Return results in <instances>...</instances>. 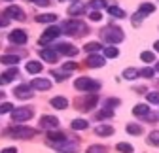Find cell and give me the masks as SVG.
Segmentation results:
<instances>
[{
	"mask_svg": "<svg viewBox=\"0 0 159 153\" xmlns=\"http://www.w3.org/2000/svg\"><path fill=\"white\" fill-rule=\"evenodd\" d=\"M63 30H65V34H72V36H85L89 32V28L82 21H78V19H68V21H65Z\"/></svg>",
	"mask_w": 159,
	"mask_h": 153,
	"instance_id": "6da1fadb",
	"label": "cell"
},
{
	"mask_svg": "<svg viewBox=\"0 0 159 153\" xmlns=\"http://www.w3.org/2000/svg\"><path fill=\"white\" fill-rule=\"evenodd\" d=\"M102 38L106 42H110V44H119V42H123L125 34H123L121 28H117V27H108V28L102 30Z\"/></svg>",
	"mask_w": 159,
	"mask_h": 153,
	"instance_id": "7a4b0ae2",
	"label": "cell"
},
{
	"mask_svg": "<svg viewBox=\"0 0 159 153\" xmlns=\"http://www.w3.org/2000/svg\"><path fill=\"white\" fill-rule=\"evenodd\" d=\"M74 87L80 89V91H84V93H91V91H97L98 87H101V83L98 81H93L89 78H78L74 81Z\"/></svg>",
	"mask_w": 159,
	"mask_h": 153,
	"instance_id": "3957f363",
	"label": "cell"
},
{
	"mask_svg": "<svg viewBox=\"0 0 159 153\" xmlns=\"http://www.w3.org/2000/svg\"><path fill=\"white\" fill-rule=\"evenodd\" d=\"M10 134L11 136H15V138H32L34 134H36V130L34 129H29V127H13V129H10Z\"/></svg>",
	"mask_w": 159,
	"mask_h": 153,
	"instance_id": "277c9868",
	"label": "cell"
},
{
	"mask_svg": "<svg viewBox=\"0 0 159 153\" xmlns=\"http://www.w3.org/2000/svg\"><path fill=\"white\" fill-rule=\"evenodd\" d=\"M32 116H34V111H32L30 108H17V110L11 111V119H13V121H19V123L30 119Z\"/></svg>",
	"mask_w": 159,
	"mask_h": 153,
	"instance_id": "5b68a950",
	"label": "cell"
},
{
	"mask_svg": "<svg viewBox=\"0 0 159 153\" xmlns=\"http://www.w3.org/2000/svg\"><path fill=\"white\" fill-rule=\"evenodd\" d=\"M97 100H98V97H97V94H95V93H87V94H85V97L82 98V102H80V100H78V106H82V110H84V111H89L91 108H95V104H97Z\"/></svg>",
	"mask_w": 159,
	"mask_h": 153,
	"instance_id": "8992f818",
	"label": "cell"
},
{
	"mask_svg": "<svg viewBox=\"0 0 159 153\" xmlns=\"http://www.w3.org/2000/svg\"><path fill=\"white\" fill-rule=\"evenodd\" d=\"M13 94H15L17 98H21V100H27V98L34 97V91H32L30 85H19V87L13 89Z\"/></svg>",
	"mask_w": 159,
	"mask_h": 153,
	"instance_id": "52a82bcc",
	"label": "cell"
},
{
	"mask_svg": "<svg viewBox=\"0 0 159 153\" xmlns=\"http://www.w3.org/2000/svg\"><path fill=\"white\" fill-rule=\"evenodd\" d=\"M61 34H63V32H61V30H59L57 27H49L48 30H44V34H42V38H40V44H42V46H44V44H48V42H51V40H55V38H57V36H61Z\"/></svg>",
	"mask_w": 159,
	"mask_h": 153,
	"instance_id": "ba28073f",
	"label": "cell"
},
{
	"mask_svg": "<svg viewBox=\"0 0 159 153\" xmlns=\"http://www.w3.org/2000/svg\"><path fill=\"white\" fill-rule=\"evenodd\" d=\"M27 32L25 30H13V32H10V42L11 44H17V46H23V44H27Z\"/></svg>",
	"mask_w": 159,
	"mask_h": 153,
	"instance_id": "9c48e42d",
	"label": "cell"
},
{
	"mask_svg": "<svg viewBox=\"0 0 159 153\" xmlns=\"http://www.w3.org/2000/svg\"><path fill=\"white\" fill-rule=\"evenodd\" d=\"M55 51L57 53H63L66 57H74L78 53V47H74L72 44H59V46H55Z\"/></svg>",
	"mask_w": 159,
	"mask_h": 153,
	"instance_id": "30bf717a",
	"label": "cell"
},
{
	"mask_svg": "<svg viewBox=\"0 0 159 153\" xmlns=\"http://www.w3.org/2000/svg\"><path fill=\"white\" fill-rule=\"evenodd\" d=\"M6 17L17 19V21H23V19H25V11H23L21 8H17V6H10V8L6 10Z\"/></svg>",
	"mask_w": 159,
	"mask_h": 153,
	"instance_id": "8fae6325",
	"label": "cell"
},
{
	"mask_svg": "<svg viewBox=\"0 0 159 153\" xmlns=\"http://www.w3.org/2000/svg\"><path fill=\"white\" fill-rule=\"evenodd\" d=\"M19 76V72H17V68H11V70H8V72H4V74H0V85H8V83H11L15 78Z\"/></svg>",
	"mask_w": 159,
	"mask_h": 153,
	"instance_id": "7c38bea8",
	"label": "cell"
},
{
	"mask_svg": "<svg viewBox=\"0 0 159 153\" xmlns=\"http://www.w3.org/2000/svg\"><path fill=\"white\" fill-rule=\"evenodd\" d=\"M32 89H38V91H48L51 89V81L49 80H44V78H34L32 83H30Z\"/></svg>",
	"mask_w": 159,
	"mask_h": 153,
	"instance_id": "4fadbf2b",
	"label": "cell"
},
{
	"mask_svg": "<svg viewBox=\"0 0 159 153\" xmlns=\"http://www.w3.org/2000/svg\"><path fill=\"white\" fill-rule=\"evenodd\" d=\"M40 57H42L44 61H48V63H57L59 53L55 49H40Z\"/></svg>",
	"mask_w": 159,
	"mask_h": 153,
	"instance_id": "5bb4252c",
	"label": "cell"
},
{
	"mask_svg": "<svg viewBox=\"0 0 159 153\" xmlns=\"http://www.w3.org/2000/svg\"><path fill=\"white\" fill-rule=\"evenodd\" d=\"M85 63H87L89 68H101V66H104V59H102V57H98V55H89Z\"/></svg>",
	"mask_w": 159,
	"mask_h": 153,
	"instance_id": "9a60e30c",
	"label": "cell"
},
{
	"mask_svg": "<svg viewBox=\"0 0 159 153\" xmlns=\"http://www.w3.org/2000/svg\"><path fill=\"white\" fill-rule=\"evenodd\" d=\"M40 123H42L44 129H57L59 127V119L53 117V116H44L42 119H40Z\"/></svg>",
	"mask_w": 159,
	"mask_h": 153,
	"instance_id": "2e32d148",
	"label": "cell"
},
{
	"mask_svg": "<svg viewBox=\"0 0 159 153\" xmlns=\"http://www.w3.org/2000/svg\"><path fill=\"white\" fill-rule=\"evenodd\" d=\"M133 113H134L136 117H146L148 113H150V108H148V104H136L133 108Z\"/></svg>",
	"mask_w": 159,
	"mask_h": 153,
	"instance_id": "e0dca14e",
	"label": "cell"
},
{
	"mask_svg": "<svg viewBox=\"0 0 159 153\" xmlns=\"http://www.w3.org/2000/svg\"><path fill=\"white\" fill-rule=\"evenodd\" d=\"M95 134H98V136H110V134H114V129L110 125H98V127H95Z\"/></svg>",
	"mask_w": 159,
	"mask_h": 153,
	"instance_id": "ac0fdd59",
	"label": "cell"
},
{
	"mask_svg": "<svg viewBox=\"0 0 159 153\" xmlns=\"http://www.w3.org/2000/svg\"><path fill=\"white\" fill-rule=\"evenodd\" d=\"M51 106L57 110H65V108H68V100L65 97H55V98H51Z\"/></svg>",
	"mask_w": 159,
	"mask_h": 153,
	"instance_id": "d6986e66",
	"label": "cell"
},
{
	"mask_svg": "<svg viewBox=\"0 0 159 153\" xmlns=\"http://www.w3.org/2000/svg\"><path fill=\"white\" fill-rule=\"evenodd\" d=\"M0 63L2 64H17L19 63V55H2L0 57Z\"/></svg>",
	"mask_w": 159,
	"mask_h": 153,
	"instance_id": "ffe728a7",
	"label": "cell"
},
{
	"mask_svg": "<svg viewBox=\"0 0 159 153\" xmlns=\"http://www.w3.org/2000/svg\"><path fill=\"white\" fill-rule=\"evenodd\" d=\"M84 11H85V6L80 4V2H76V4H72L68 8V15H82Z\"/></svg>",
	"mask_w": 159,
	"mask_h": 153,
	"instance_id": "44dd1931",
	"label": "cell"
},
{
	"mask_svg": "<svg viewBox=\"0 0 159 153\" xmlns=\"http://www.w3.org/2000/svg\"><path fill=\"white\" fill-rule=\"evenodd\" d=\"M36 21L38 23H53V21H57V15L55 13H44V15H38Z\"/></svg>",
	"mask_w": 159,
	"mask_h": 153,
	"instance_id": "7402d4cb",
	"label": "cell"
},
{
	"mask_svg": "<svg viewBox=\"0 0 159 153\" xmlns=\"http://www.w3.org/2000/svg\"><path fill=\"white\" fill-rule=\"evenodd\" d=\"M108 13H110L112 17H117V19L127 17V13H125L123 10H119V8H116V6H108Z\"/></svg>",
	"mask_w": 159,
	"mask_h": 153,
	"instance_id": "603a6c76",
	"label": "cell"
},
{
	"mask_svg": "<svg viewBox=\"0 0 159 153\" xmlns=\"http://www.w3.org/2000/svg\"><path fill=\"white\" fill-rule=\"evenodd\" d=\"M138 76H140V70H136V68H127L123 72V78L125 80H136Z\"/></svg>",
	"mask_w": 159,
	"mask_h": 153,
	"instance_id": "cb8c5ba5",
	"label": "cell"
},
{
	"mask_svg": "<svg viewBox=\"0 0 159 153\" xmlns=\"http://www.w3.org/2000/svg\"><path fill=\"white\" fill-rule=\"evenodd\" d=\"M27 70L30 74H40V72H42V64L36 63V61H30V63H27Z\"/></svg>",
	"mask_w": 159,
	"mask_h": 153,
	"instance_id": "d4e9b609",
	"label": "cell"
},
{
	"mask_svg": "<svg viewBox=\"0 0 159 153\" xmlns=\"http://www.w3.org/2000/svg\"><path fill=\"white\" fill-rule=\"evenodd\" d=\"M127 132H129V134H134V136H140L142 134V127L134 125V123H129L127 125Z\"/></svg>",
	"mask_w": 159,
	"mask_h": 153,
	"instance_id": "484cf974",
	"label": "cell"
},
{
	"mask_svg": "<svg viewBox=\"0 0 159 153\" xmlns=\"http://www.w3.org/2000/svg\"><path fill=\"white\" fill-rule=\"evenodd\" d=\"M87 127H89V125H87L85 119H74V121H72V129H74V130H85Z\"/></svg>",
	"mask_w": 159,
	"mask_h": 153,
	"instance_id": "4316f807",
	"label": "cell"
},
{
	"mask_svg": "<svg viewBox=\"0 0 159 153\" xmlns=\"http://www.w3.org/2000/svg\"><path fill=\"white\" fill-rule=\"evenodd\" d=\"M152 11H155V6L150 4V2H144V4H140V8H138V13H142V15L152 13Z\"/></svg>",
	"mask_w": 159,
	"mask_h": 153,
	"instance_id": "83f0119b",
	"label": "cell"
},
{
	"mask_svg": "<svg viewBox=\"0 0 159 153\" xmlns=\"http://www.w3.org/2000/svg\"><path fill=\"white\" fill-rule=\"evenodd\" d=\"M148 144H152V146H157V147H159V130H153V132H150Z\"/></svg>",
	"mask_w": 159,
	"mask_h": 153,
	"instance_id": "f1b7e54d",
	"label": "cell"
},
{
	"mask_svg": "<svg viewBox=\"0 0 159 153\" xmlns=\"http://www.w3.org/2000/svg\"><path fill=\"white\" fill-rule=\"evenodd\" d=\"M101 47H102V46L98 44V42H89V44H87L84 49H85V51H89V53H97V51L101 49Z\"/></svg>",
	"mask_w": 159,
	"mask_h": 153,
	"instance_id": "f546056e",
	"label": "cell"
},
{
	"mask_svg": "<svg viewBox=\"0 0 159 153\" xmlns=\"http://www.w3.org/2000/svg\"><path fill=\"white\" fill-rule=\"evenodd\" d=\"M140 59H142L144 63H153V61H155V55H153L152 51H142V53H140Z\"/></svg>",
	"mask_w": 159,
	"mask_h": 153,
	"instance_id": "4dcf8cb0",
	"label": "cell"
},
{
	"mask_svg": "<svg viewBox=\"0 0 159 153\" xmlns=\"http://www.w3.org/2000/svg\"><path fill=\"white\" fill-rule=\"evenodd\" d=\"M117 151H121V153H133V146L121 142V144H117Z\"/></svg>",
	"mask_w": 159,
	"mask_h": 153,
	"instance_id": "1f68e13d",
	"label": "cell"
},
{
	"mask_svg": "<svg viewBox=\"0 0 159 153\" xmlns=\"http://www.w3.org/2000/svg\"><path fill=\"white\" fill-rule=\"evenodd\" d=\"M104 55L108 57V59H116V57L119 55V51H117L116 47H106V49H104Z\"/></svg>",
	"mask_w": 159,
	"mask_h": 153,
	"instance_id": "d6a6232c",
	"label": "cell"
},
{
	"mask_svg": "<svg viewBox=\"0 0 159 153\" xmlns=\"http://www.w3.org/2000/svg\"><path fill=\"white\" fill-rule=\"evenodd\" d=\"M87 153H108V149L104 146H91L87 149Z\"/></svg>",
	"mask_w": 159,
	"mask_h": 153,
	"instance_id": "836d02e7",
	"label": "cell"
},
{
	"mask_svg": "<svg viewBox=\"0 0 159 153\" xmlns=\"http://www.w3.org/2000/svg\"><path fill=\"white\" fill-rule=\"evenodd\" d=\"M13 111V106L10 102H4V104H0V113H10Z\"/></svg>",
	"mask_w": 159,
	"mask_h": 153,
	"instance_id": "e575fe53",
	"label": "cell"
},
{
	"mask_svg": "<svg viewBox=\"0 0 159 153\" xmlns=\"http://www.w3.org/2000/svg\"><path fill=\"white\" fill-rule=\"evenodd\" d=\"M51 76H53V78H57V81H63V80L68 78L66 72H51Z\"/></svg>",
	"mask_w": 159,
	"mask_h": 153,
	"instance_id": "d590c367",
	"label": "cell"
},
{
	"mask_svg": "<svg viewBox=\"0 0 159 153\" xmlns=\"http://www.w3.org/2000/svg\"><path fill=\"white\" fill-rule=\"evenodd\" d=\"M148 102L159 104V93H148Z\"/></svg>",
	"mask_w": 159,
	"mask_h": 153,
	"instance_id": "8d00e7d4",
	"label": "cell"
},
{
	"mask_svg": "<svg viewBox=\"0 0 159 153\" xmlns=\"http://www.w3.org/2000/svg\"><path fill=\"white\" fill-rule=\"evenodd\" d=\"M112 113H114V111H112L110 108H106V110H102L101 113H97V119H102V117H112Z\"/></svg>",
	"mask_w": 159,
	"mask_h": 153,
	"instance_id": "74e56055",
	"label": "cell"
},
{
	"mask_svg": "<svg viewBox=\"0 0 159 153\" xmlns=\"http://www.w3.org/2000/svg\"><path fill=\"white\" fill-rule=\"evenodd\" d=\"M140 76H142V78H152V76H153V68H142Z\"/></svg>",
	"mask_w": 159,
	"mask_h": 153,
	"instance_id": "f35d334b",
	"label": "cell"
},
{
	"mask_svg": "<svg viewBox=\"0 0 159 153\" xmlns=\"http://www.w3.org/2000/svg\"><path fill=\"white\" fill-rule=\"evenodd\" d=\"M89 19H91V21H95V23H98V21L102 19V15H101V11H91Z\"/></svg>",
	"mask_w": 159,
	"mask_h": 153,
	"instance_id": "ab89813d",
	"label": "cell"
},
{
	"mask_svg": "<svg viewBox=\"0 0 159 153\" xmlns=\"http://www.w3.org/2000/svg\"><path fill=\"white\" fill-rule=\"evenodd\" d=\"M29 2H32V4H36V6H48L49 0H29Z\"/></svg>",
	"mask_w": 159,
	"mask_h": 153,
	"instance_id": "60d3db41",
	"label": "cell"
},
{
	"mask_svg": "<svg viewBox=\"0 0 159 153\" xmlns=\"http://www.w3.org/2000/svg\"><path fill=\"white\" fill-rule=\"evenodd\" d=\"M104 104H106V108H110V106H117V104H119V100H117V98H108Z\"/></svg>",
	"mask_w": 159,
	"mask_h": 153,
	"instance_id": "b9f144b4",
	"label": "cell"
},
{
	"mask_svg": "<svg viewBox=\"0 0 159 153\" xmlns=\"http://www.w3.org/2000/svg\"><path fill=\"white\" fill-rule=\"evenodd\" d=\"M91 6H93V8H102V6H104V0H93Z\"/></svg>",
	"mask_w": 159,
	"mask_h": 153,
	"instance_id": "7bdbcfd3",
	"label": "cell"
},
{
	"mask_svg": "<svg viewBox=\"0 0 159 153\" xmlns=\"http://www.w3.org/2000/svg\"><path fill=\"white\" fill-rule=\"evenodd\" d=\"M8 23H10V19L4 17V15H0V27H8Z\"/></svg>",
	"mask_w": 159,
	"mask_h": 153,
	"instance_id": "ee69618b",
	"label": "cell"
},
{
	"mask_svg": "<svg viewBox=\"0 0 159 153\" xmlns=\"http://www.w3.org/2000/svg\"><path fill=\"white\" fill-rule=\"evenodd\" d=\"M76 66H78L76 63H66V64H65V70H68V72H70V70H74Z\"/></svg>",
	"mask_w": 159,
	"mask_h": 153,
	"instance_id": "f6af8a7d",
	"label": "cell"
},
{
	"mask_svg": "<svg viewBox=\"0 0 159 153\" xmlns=\"http://www.w3.org/2000/svg\"><path fill=\"white\" fill-rule=\"evenodd\" d=\"M2 153H17V149L15 147H6V149H2Z\"/></svg>",
	"mask_w": 159,
	"mask_h": 153,
	"instance_id": "bcb514c9",
	"label": "cell"
},
{
	"mask_svg": "<svg viewBox=\"0 0 159 153\" xmlns=\"http://www.w3.org/2000/svg\"><path fill=\"white\" fill-rule=\"evenodd\" d=\"M155 51H159V42H155Z\"/></svg>",
	"mask_w": 159,
	"mask_h": 153,
	"instance_id": "7dc6e473",
	"label": "cell"
},
{
	"mask_svg": "<svg viewBox=\"0 0 159 153\" xmlns=\"http://www.w3.org/2000/svg\"><path fill=\"white\" fill-rule=\"evenodd\" d=\"M155 70H157V72H159V63H157V64H155Z\"/></svg>",
	"mask_w": 159,
	"mask_h": 153,
	"instance_id": "c3c4849f",
	"label": "cell"
},
{
	"mask_svg": "<svg viewBox=\"0 0 159 153\" xmlns=\"http://www.w3.org/2000/svg\"><path fill=\"white\" fill-rule=\"evenodd\" d=\"M2 97H4V93H2V91H0V98H2Z\"/></svg>",
	"mask_w": 159,
	"mask_h": 153,
	"instance_id": "681fc988",
	"label": "cell"
}]
</instances>
